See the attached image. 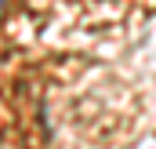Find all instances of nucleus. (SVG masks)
I'll return each instance as SVG.
<instances>
[{"instance_id": "nucleus-1", "label": "nucleus", "mask_w": 156, "mask_h": 149, "mask_svg": "<svg viewBox=\"0 0 156 149\" xmlns=\"http://www.w3.org/2000/svg\"><path fill=\"white\" fill-rule=\"evenodd\" d=\"M0 4H4V0H0Z\"/></svg>"}]
</instances>
